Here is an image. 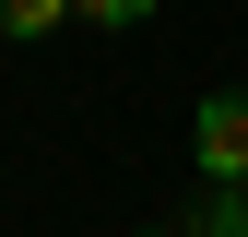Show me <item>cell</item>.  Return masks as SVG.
I'll return each mask as SVG.
<instances>
[{
  "instance_id": "1",
  "label": "cell",
  "mask_w": 248,
  "mask_h": 237,
  "mask_svg": "<svg viewBox=\"0 0 248 237\" xmlns=\"http://www.w3.org/2000/svg\"><path fill=\"white\" fill-rule=\"evenodd\" d=\"M189 166L201 178H248V83H225V95L189 107Z\"/></svg>"
},
{
  "instance_id": "2",
  "label": "cell",
  "mask_w": 248,
  "mask_h": 237,
  "mask_svg": "<svg viewBox=\"0 0 248 237\" xmlns=\"http://www.w3.org/2000/svg\"><path fill=\"white\" fill-rule=\"evenodd\" d=\"M189 237H248V178H201V202H189Z\"/></svg>"
},
{
  "instance_id": "3",
  "label": "cell",
  "mask_w": 248,
  "mask_h": 237,
  "mask_svg": "<svg viewBox=\"0 0 248 237\" xmlns=\"http://www.w3.org/2000/svg\"><path fill=\"white\" fill-rule=\"evenodd\" d=\"M71 24V0H0V36L12 48H36V36H59Z\"/></svg>"
},
{
  "instance_id": "4",
  "label": "cell",
  "mask_w": 248,
  "mask_h": 237,
  "mask_svg": "<svg viewBox=\"0 0 248 237\" xmlns=\"http://www.w3.org/2000/svg\"><path fill=\"white\" fill-rule=\"evenodd\" d=\"M71 24H154V0H71Z\"/></svg>"
},
{
  "instance_id": "5",
  "label": "cell",
  "mask_w": 248,
  "mask_h": 237,
  "mask_svg": "<svg viewBox=\"0 0 248 237\" xmlns=\"http://www.w3.org/2000/svg\"><path fill=\"white\" fill-rule=\"evenodd\" d=\"M130 237H166V225H130Z\"/></svg>"
}]
</instances>
